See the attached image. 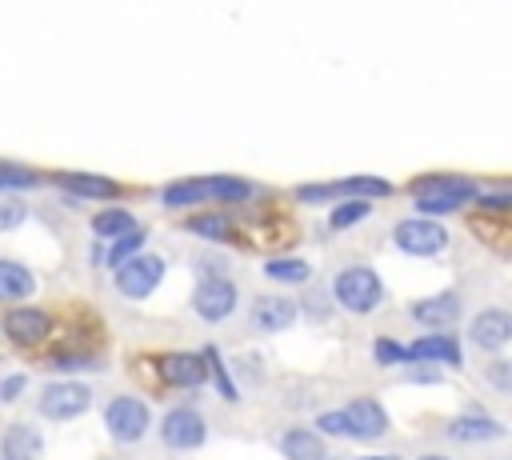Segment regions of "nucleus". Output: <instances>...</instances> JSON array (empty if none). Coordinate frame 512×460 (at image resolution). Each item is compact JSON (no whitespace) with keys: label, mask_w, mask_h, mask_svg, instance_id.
I'll return each mask as SVG.
<instances>
[{"label":"nucleus","mask_w":512,"mask_h":460,"mask_svg":"<svg viewBox=\"0 0 512 460\" xmlns=\"http://www.w3.org/2000/svg\"><path fill=\"white\" fill-rule=\"evenodd\" d=\"M388 428V416L376 400H352L340 412H324L320 416V432L328 436H356V440H372Z\"/></svg>","instance_id":"1"},{"label":"nucleus","mask_w":512,"mask_h":460,"mask_svg":"<svg viewBox=\"0 0 512 460\" xmlns=\"http://www.w3.org/2000/svg\"><path fill=\"white\" fill-rule=\"evenodd\" d=\"M332 292H336L340 308H348V312H356V316L372 312V308L380 304V296H384L380 276H376L372 268H344V272L336 276Z\"/></svg>","instance_id":"2"},{"label":"nucleus","mask_w":512,"mask_h":460,"mask_svg":"<svg viewBox=\"0 0 512 460\" xmlns=\"http://www.w3.org/2000/svg\"><path fill=\"white\" fill-rule=\"evenodd\" d=\"M104 424H108L112 440L136 444V440L148 432V408H144V400H136V396H116V400L108 404V412H104Z\"/></svg>","instance_id":"3"},{"label":"nucleus","mask_w":512,"mask_h":460,"mask_svg":"<svg viewBox=\"0 0 512 460\" xmlns=\"http://www.w3.org/2000/svg\"><path fill=\"white\" fill-rule=\"evenodd\" d=\"M160 280H164V260L160 256H136V260L116 264V288L124 296H132V300L148 296Z\"/></svg>","instance_id":"4"},{"label":"nucleus","mask_w":512,"mask_h":460,"mask_svg":"<svg viewBox=\"0 0 512 460\" xmlns=\"http://www.w3.org/2000/svg\"><path fill=\"white\" fill-rule=\"evenodd\" d=\"M192 308L200 312V320L208 324H220L232 308H236V284L224 280V276H208L196 284V296H192Z\"/></svg>","instance_id":"5"},{"label":"nucleus","mask_w":512,"mask_h":460,"mask_svg":"<svg viewBox=\"0 0 512 460\" xmlns=\"http://www.w3.org/2000/svg\"><path fill=\"white\" fill-rule=\"evenodd\" d=\"M476 192L468 180H424L416 192V208L420 212H456L460 204H468Z\"/></svg>","instance_id":"6"},{"label":"nucleus","mask_w":512,"mask_h":460,"mask_svg":"<svg viewBox=\"0 0 512 460\" xmlns=\"http://www.w3.org/2000/svg\"><path fill=\"white\" fill-rule=\"evenodd\" d=\"M396 248H404L408 256H436L440 248H448V232L436 220H404L396 224Z\"/></svg>","instance_id":"7"},{"label":"nucleus","mask_w":512,"mask_h":460,"mask_svg":"<svg viewBox=\"0 0 512 460\" xmlns=\"http://www.w3.org/2000/svg\"><path fill=\"white\" fill-rule=\"evenodd\" d=\"M88 400H92V392H88L84 384L60 380V384H48V388L40 392V412L52 416V420H72V416H80V412L88 408Z\"/></svg>","instance_id":"8"},{"label":"nucleus","mask_w":512,"mask_h":460,"mask_svg":"<svg viewBox=\"0 0 512 460\" xmlns=\"http://www.w3.org/2000/svg\"><path fill=\"white\" fill-rule=\"evenodd\" d=\"M4 332L12 344L32 348L52 336V316L44 308H12V312H4Z\"/></svg>","instance_id":"9"},{"label":"nucleus","mask_w":512,"mask_h":460,"mask_svg":"<svg viewBox=\"0 0 512 460\" xmlns=\"http://www.w3.org/2000/svg\"><path fill=\"white\" fill-rule=\"evenodd\" d=\"M204 416L200 412H192V408H172L168 416H164V424H160V436H164V444L168 448H200L204 444Z\"/></svg>","instance_id":"10"},{"label":"nucleus","mask_w":512,"mask_h":460,"mask_svg":"<svg viewBox=\"0 0 512 460\" xmlns=\"http://www.w3.org/2000/svg\"><path fill=\"white\" fill-rule=\"evenodd\" d=\"M156 368L168 384H180V388H196L204 384L208 376V356H192V352H164L156 356Z\"/></svg>","instance_id":"11"},{"label":"nucleus","mask_w":512,"mask_h":460,"mask_svg":"<svg viewBox=\"0 0 512 460\" xmlns=\"http://www.w3.org/2000/svg\"><path fill=\"white\" fill-rule=\"evenodd\" d=\"M508 332H512V324H508V312H500V308L480 312V316L472 320V328H468L472 344L484 348V352H500V348L508 344Z\"/></svg>","instance_id":"12"},{"label":"nucleus","mask_w":512,"mask_h":460,"mask_svg":"<svg viewBox=\"0 0 512 460\" xmlns=\"http://www.w3.org/2000/svg\"><path fill=\"white\" fill-rule=\"evenodd\" d=\"M296 320V304L288 296H256L252 304V328L260 332H280Z\"/></svg>","instance_id":"13"},{"label":"nucleus","mask_w":512,"mask_h":460,"mask_svg":"<svg viewBox=\"0 0 512 460\" xmlns=\"http://www.w3.org/2000/svg\"><path fill=\"white\" fill-rule=\"evenodd\" d=\"M336 192H348V196H388L392 184L376 180V176H356V180H340V184H328V188H300V200H328Z\"/></svg>","instance_id":"14"},{"label":"nucleus","mask_w":512,"mask_h":460,"mask_svg":"<svg viewBox=\"0 0 512 460\" xmlns=\"http://www.w3.org/2000/svg\"><path fill=\"white\" fill-rule=\"evenodd\" d=\"M404 360H444V364H460V344L448 332H432L420 336L416 344L404 348Z\"/></svg>","instance_id":"15"},{"label":"nucleus","mask_w":512,"mask_h":460,"mask_svg":"<svg viewBox=\"0 0 512 460\" xmlns=\"http://www.w3.org/2000/svg\"><path fill=\"white\" fill-rule=\"evenodd\" d=\"M448 436L456 444H484V440H500L504 436V424L488 420V416H460L448 424Z\"/></svg>","instance_id":"16"},{"label":"nucleus","mask_w":512,"mask_h":460,"mask_svg":"<svg viewBox=\"0 0 512 460\" xmlns=\"http://www.w3.org/2000/svg\"><path fill=\"white\" fill-rule=\"evenodd\" d=\"M456 316H460V304H456V296H448V292L412 304V320H420V324H428V328H448Z\"/></svg>","instance_id":"17"},{"label":"nucleus","mask_w":512,"mask_h":460,"mask_svg":"<svg viewBox=\"0 0 512 460\" xmlns=\"http://www.w3.org/2000/svg\"><path fill=\"white\" fill-rule=\"evenodd\" d=\"M40 448H44V444H40V432L28 428V424H12V428L4 432V440H0L4 460H36Z\"/></svg>","instance_id":"18"},{"label":"nucleus","mask_w":512,"mask_h":460,"mask_svg":"<svg viewBox=\"0 0 512 460\" xmlns=\"http://www.w3.org/2000/svg\"><path fill=\"white\" fill-rule=\"evenodd\" d=\"M36 288L32 272L16 260H0V300H24Z\"/></svg>","instance_id":"19"},{"label":"nucleus","mask_w":512,"mask_h":460,"mask_svg":"<svg viewBox=\"0 0 512 460\" xmlns=\"http://www.w3.org/2000/svg\"><path fill=\"white\" fill-rule=\"evenodd\" d=\"M280 448H284L288 460H324V440L316 432H308V428H292Z\"/></svg>","instance_id":"20"},{"label":"nucleus","mask_w":512,"mask_h":460,"mask_svg":"<svg viewBox=\"0 0 512 460\" xmlns=\"http://www.w3.org/2000/svg\"><path fill=\"white\" fill-rule=\"evenodd\" d=\"M200 192L204 196H216V200H248L252 196V184H244L236 176H212V180H200Z\"/></svg>","instance_id":"21"},{"label":"nucleus","mask_w":512,"mask_h":460,"mask_svg":"<svg viewBox=\"0 0 512 460\" xmlns=\"http://www.w3.org/2000/svg\"><path fill=\"white\" fill-rule=\"evenodd\" d=\"M64 188L76 196H116V184L104 176H64Z\"/></svg>","instance_id":"22"},{"label":"nucleus","mask_w":512,"mask_h":460,"mask_svg":"<svg viewBox=\"0 0 512 460\" xmlns=\"http://www.w3.org/2000/svg\"><path fill=\"white\" fill-rule=\"evenodd\" d=\"M128 228H132V216H128L124 208H112V212L92 216V232H96V236H120V232H128Z\"/></svg>","instance_id":"23"},{"label":"nucleus","mask_w":512,"mask_h":460,"mask_svg":"<svg viewBox=\"0 0 512 460\" xmlns=\"http://www.w3.org/2000/svg\"><path fill=\"white\" fill-rule=\"evenodd\" d=\"M272 280H284V284H304L308 280V264L304 260H268L264 268Z\"/></svg>","instance_id":"24"},{"label":"nucleus","mask_w":512,"mask_h":460,"mask_svg":"<svg viewBox=\"0 0 512 460\" xmlns=\"http://www.w3.org/2000/svg\"><path fill=\"white\" fill-rule=\"evenodd\" d=\"M188 228L200 232V236H212V240H224L232 232L228 216H196V220H188Z\"/></svg>","instance_id":"25"},{"label":"nucleus","mask_w":512,"mask_h":460,"mask_svg":"<svg viewBox=\"0 0 512 460\" xmlns=\"http://www.w3.org/2000/svg\"><path fill=\"white\" fill-rule=\"evenodd\" d=\"M140 244H144V232H140V228H128V232H120L116 248L108 252V264H124V260H128V256H132Z\"/></svg>","instance_id":"26"},{"label":"nucleus","mask_w":512,"mask_h":460,"mask_svg":"<svg viewBox=\"0 0 512 460\" xmlns=\"http://www.w3.org/2000/svg\"><path fill=\"white\" fill-rule=\"evenodd\" d=\"M368 216V204L364 200H348V204H340L336 212H332V228H352V224H360Z\"/></svg>","instance_id":"27"},{"label":"nucleus","mask_w":512,"mask_h":460,"mask_svg":"<svg viewBox=\"0 0 512 460\" xmlns=\"http://www.w3.org/2000/svg\"><path fill=\"white\" fill-rule=\"evenodd\" d=\"M28 216V208L20 204V200H12V196H0V232H12L20 220Z\"/></svg>","instance_id":"28"},{"label":"nucleus","mask_w":512,"mask_h":460,"mask_svg":"<svg viewBox=\"0 0 512 460\" xmlns=\"http://www.w3.org/2000/svg\"><path fill=\"white\" fill-rule=\"evenodd\" d=\"M372 352H376V360H380V364H400V360H404V348H400L396 340H384V336L376 340V348H372Z\"/></svg>","instance_id":"29"},{"label":"nucleus","mask_w":512,"mask_h":460,"mask_svg":"<svg viewBox=\"0 0 512 460\" xmlns=\"http://www.w3.org/2000/svg\"><path fill=\"white\" fill-rule=\"evenodd\" d=\"M32 176L20 172V168H0V188H28Z\"/></svg>","instance_id":"30"},{"label":"nucleus","mask_w":512,"mask_h":460,"mask_svg":"<svg viewBox=\"0 0 512 460\" xmlns=\"http://www.w3.org/2000/svg\"><path fill=\"white\" fill-rule=\"evenodd\" d=\"M20 388H24V376H8V380L0 384V400H12Z\"/></svg>","instance_id":"31"},{"label":"nucleus","mask_w":512,"mask_h":460,"mask_svg":"<svg viewBox=\"0 0 512 460\" xmlns=\"http://www.w3.org/2000/svg\"><path fill=\"white\" fill-rule=\"evenodd\" d=\"M420 460H448V456H420Z\"/></svg>","instance_id":"32"},{"label":"nucleus","mask_w":512,"mask_h":460,"mask_svg":"<svg viewBox=\"0 0 512 460\" xmlns=\"http://www.w3.org/2000/svg\"><path fill=\"white\" fill-rule=\"evenodd\" d=\"M368 460H392V456H368Z\"/></svg>","instance_id":"33"}]
</instances>
